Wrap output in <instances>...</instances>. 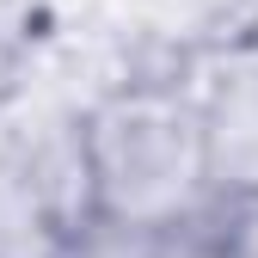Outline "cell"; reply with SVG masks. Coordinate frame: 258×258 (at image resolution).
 Masks as SVG:
<instances>
[{"mask_svg":"<svg viewBox=\"0 0 258 258\" xmlns=\"http://www.w3.org/2000/svg\"><path fill=\"white\" fill-rule=\"evenodd\" d=\"M92 221L111 228H178L215 209L203 123L190 74L129 80L86 111Z\"/></svg>","mask_w":258,"mask_h":258,"instance_id":"obj_1","label":"cell"},{"mask_svg":"<svg viewBox=\"0 0 258 258\" xmlns=\"http://www.w3.org/2000/svg\"><path fill=\"white\" fill-rule=\"evenodd\" d=\"M215 197H258V31L209 49L190 68Z\"/></svg>","mask_w":258,"mask_h":258,"instance_id":"obj_2","label":"cell"}]
</instances>
